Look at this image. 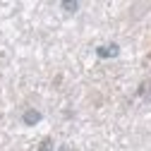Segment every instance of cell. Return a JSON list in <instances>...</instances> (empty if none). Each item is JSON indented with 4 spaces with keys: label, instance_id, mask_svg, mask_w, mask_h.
I'll list each match as a JSON object with an SVG mask.
<instances>
[{
    "label": "cell",
    "instance_id": "6da1fadb",
    "mask_svg": "<svg viewBox=\"0 0 151 151\" xmlns=\"http://www.w3.org/2000/svg\"><path fill=\"white\" fill-rule=\"evenodd\" d=\"M96 55H99L101 60H110V58H118V55H120V46H118V43L99 46V48H96Z\"/></svg>",
    "mask_w": 151,
    "mask_h": 151
},
{
    "label": "cell",
    "instance_id": "7a4b0ae2",
    "mask_svg": "<svg viewBox=\"0 0 151 151\" xmlns=\"http://www.w3.org/2000/svg\"><path fill=\"white\" fill-rule=\"evenodd\" d=\"M41 120H43V113H41V110H34V108L24 110V115H22V122H24L27 127H34V125H39Z\"/></svg>",
    "mask_w": 151,
    "mask_h": 151
},
{
    "label": "cell",
    "instance_id": "3957f363",
    "mask_svg": "<svg viewBox=\"0 0 151 151\" xmlns=\"http://www.w3.org/2000/svg\"><path fill=\"white\" fill-rule=\"evenodd\" d=\"M60 7H63L67 14H74V12H79V3H77V0H63V3H60Z\"/></svg>",
    "mask_w": 151,
    "mask_h": 151
},
{
    "label": "cell",
    "instance_id": "277c9868",
    "mask_svg": "<svg viewBox=\"0 0 151 151\" xmlns=\"http://www.w3.org/2000/svg\"><path fill=\"white\" fill-rule=\"evenodd\" d=\"M36 151H55V149H53V139H50V137H46V139L39 144V149H36Z\"/></svg>",
    "mask_w": 151,
    "mask_h": 151
}]
</instances>
